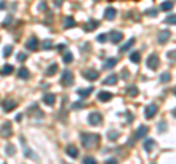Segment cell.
<instances>
[{
  "instance_id": "obj_31",
  "label": "cell",
  "mask_w": 176,
  "mask_h": 164,
  "mask_svg": "<svg viewBox=\"0 0 176 164\" xmlns=\"http://www.w3.org/2000/svg\"><path fill=\"white\" fill-rule=\"evenodd\" d=\"M170 78H172V76H170L169 72H163L162 75H160V82H163V84L164 82H169Z\"/></svg>"
},
{
  "instance_id": "obj_23",
  "label": "cell",
  "mask_w": 176,
  "mask_h": 164,
  "mask_svg": "<svg viewBox=\"0 0 176 164\" xmlns=\"http://www.w3.org/2000/svg\"><path fill=\"white\" fill-rule=\"evenodd\" d=\"M18 78H21V79L30 78V72H28L27 67H21V69H19L18 70Z\"/></svg>"
},
{
  "instance_id": "obj_50",
  "label": "cell",
  "mask_w": 176,
  "mask_h": 164,
  "mask_svg": "<svg viewBox=\"0 0 176 164\" xmlns=\"http://www.w3.org/2000/svg\"><path fill=\"white\" fill-rule=\"evenodd\" d=\"M5 6H6V3L5 2H0V9H3Z\"/></svg>"
},
{
  "instance_id": "obj_32",
  "label": "cell",
  "mask_w": 176,
  "mask_h": 164,
  "mask_svg": "<svg viewBox=\"0 0 176 164\" xmlns=\"http://www.w3.org/2000/svg\"><path fill=\"white\" fill-rule=\"evenodd\" d=\"M107 138H109L110 141H116L119 138V132H117V130H110L109 134H107Z\"/></svg>"
},
{
  "instance_id": "obj_41",
  "label": "cell",
  "mask_w": 176,
  "mask_h": 164,
  "mask_svg": "<svg viewBox=\"0 0 176 164\" xmlns=\"http://www.w3.org/2000/svg\"><path fill=\"white\" fill-rule=\"evenodd\" d=\"M157 129L158 130H160V132H164V130H166V122H160V123H158L157 125Z\"/></svg>"
},
{
  "instance_id": "obj_15",
  "label": "cell",
  "mask_w": 176,
  "mask_h": 164,
  "mask_svg": "<svg viewBox=\"0 0 176 164\" xmlns=\"http://www.w3.org/2000/svg\"><path fill=\"white\" fill-rule=\"evenodd\" d=\"M104 18L107 19V21H113L116 18V9L115 7H107L106 10H104Z\"/></svg>"
},
{
  "instance_id": "obj_20",
  "label": "cell",
  "mask_w": 176,
  "mask_h": 164,
  "mask_svg": "<svg viewBox=\"0 0 176 164\" xmlns=\"http://www.w3.org/2000/svg\"><path fill=\"white\" fill-rule=\"evenodd\" d=\"M91 92H92L91 86H90V88H79V90H78V95L81 98H85V97H88Z\"/></svg>"
},
{
  "instance_id": "obj_35",
  "label": "cell",
  "mask_w": 176,
  "mask_h": 164,
  "mask_svg": "<svg viewBox=\"0 0 176 164\" xmlns=\"http://www.w3.org/2000/svg\"><path fill=\"white\" fill-rule=\"evenodd\" d=\"M84 164H97V160L94 157H91V155H87L84 158Z\"/></svg>"
},
{
  "instance_id": "obj_42",
  "label": "cell",
  "mask_w": 176,
  "mask_h": 164,
  "mask_svg": "<svg viewBox=\"0 0 176 164\" xmlns=\"http://www.w3.org/2000/svg\"><path fill=\"white\" fill-rule=\"evenodd\" d=\"M167 57H169L170 60H176V50H172L167 53Z\"/></svg>"
},
{
  "instance_id": "obj_3",
  "label": "cell",
  "mask_w": 176,
  "mask_h": 164,
  "mask_svg": "<svg viewBox=\"0 0 176 164\" xmlns=\"http://www.w3.org/2000/svg\"><path fill=\"white\" fill-rule=\"evenodd\" d=\"M147 134H148V128H147V126H144V125H141L140 128H138V130L135 132L134 138H131V139H129V146L134 145V139H140V138H144Z\"/></svg>"
},
{
  "instance_id": "obj_9",
  "label": "cell",
  "mask_w": 176,
  "mask_h": 164,
  "mask_svg": "<svg viewBox=\"0 0 176 164\" xmlns=\"http://www.w3.org/2000/svg\"><path fill=\"white\" fill-rule=\"evenodd\" d=\"M157 106L156 104H150V106H147L145 107V111H144V114H145L147 119H153L154 116L157 114Z\"/></svg>"
},
{
  "instance_id": "obj_29",
  "label": "cell",
  "mask_w": 176,
  "mask_h": 164,
  "mask_svg": "<svg viewBox=\"0 0 176 164\" xmlns=\"http://www.w3.org/2000/svg\"><path fill=\"white\" fill-rule=\"evenodd\" d=\"M41 49L43 50H50V49H53V43L50 41V40H44L41 43Z\"/></svg>"
},
{
  "instance_id": "obj_34",
  "label": "cell",
  "mask_w": 176,
  "mask_h": 164,
  "mask_svg": "<svg viewBox=\"0 0 176 164\" xmlns=\"http://www.w3.org/2000/svg\"><path fill=\"white\" fill-rule=\"evenodd\" d=\"M5 151H6L7 155H13V154H15V146H13L12 144H7L6 148H5Z\"/></svg>"
},
{
  "instance_id": "obj_11",
  "label": "cell",
  "mask_w": 176,
  "mask_h": 164,
  "mask_svg": "<svg viewBox=\"0 0 176 164\" xmlns=\"http://www.w3.org/2000/svg\"><path fill=\"white\" fill-rule=\"evenodd\" d=\"M38 40H37L35 37H31L30 40L27 41V49L32 50V51H35V50H38Z\"/></svg>"
},
{
  "instance_id": "obj_40",
  "label": "cell",
  "mask_w": 176,
  "mask_h": 164,
  "mask_svg": "<svg viewBox=\"0 0 176 164\" xmlns=\"http://www.w3.org/2000/svg\"><path fill=\"white\" fill-rule=\"evenodd\" d=\"M97 41L98 43H106V41H107V35H106V34H100V35L97 37Z\"/></svg>"
},
{
  "instance_id": "obj_10",
  "label": "cell",
  "mask_w": 176,
  "mask_h": 164,
  "mask_svg": "<svg viewBox=\"0 0 176 164\" xmlns=\"http://www.w3.org/2000/svg\"><path fill=\"white\" fill-rule=\"evenodd\" d=\"M112 97H113V94H112V92H107V91L98 92V95H97L98 101H101V103H107V101H110Z\"/></svg>"
},
{
  "instance_id": "obj_49",
  "label": "cell",
  "mask_w": 176,
  "mask_h": 164,
  "mask_svg": "<svg viewBox=\"0 0 176 164\" xmlns=\"http://www.w3.org/2000/svg\"><path fill=\"white\" fill-rule=\"evenodd\" d=\"M21 119H22V114H18L16 117H15V120L16 122H21Z\"/></svg>"
},
{
  "instance_id": "obj_47",
  "label": "cell",
  "mask_w": 176,
  "mask_h": 164,
  "mask_svg": "<svg viewBox=\"0 0 176 164\" xmlns=\"http://www.w3.org/2000/svg\"><path fill=\"white\" fill-rule=\"evenodd\" d=\"M63 49H66V46H63V44H59V46H57V50H63Z\"/></svg>"
},
{
  "instance_id": "obj_22",
  "label": "cell",
  "mask_w": 176,
  "mask_h": 164,
  "mask_svg": "<svg viewBox=\"0 0 176 164\" xmlns=\"http://www.w3.org/2000/svg\"><path fill=\"white\" fill-rule=\"evenodd\" d=\"M63 26H65V28H72V26H75V19H73L72 16H66V18L63 19Z\"/></svg>"
},
{
  "instance_id": "obj_17",
  "label": "cell",
  "mask_w": 176,
  "mask_h": 164,
  "mask_svg": "<svg viewBox=\"0 0 176 164\" xmlns=\"http://www.w3.org/2000/svg\"><path fill=\"white\" fill-rule=\"evenodd\" d=\"M98 25H100V22H98V21H94V19H92V21H90V22H88L87 25H84V30L90 32V31H94V30H96Z\"/></svg>"
},
{
  "instance_id": "obj_26",
  "label": "cell",
  "mask_w": 176,
  "mask_h": 164,
  "mask_svg": "<svg viewBox=\"0 0 176 164\" xmlns=\"http://www.w3.org/2000/svg\"><path fill=\"white\" fill-rule=\"evenodd\" d=\"M13 72V66L12 65H5V66L0 69V73L2 75H10Z\"/></svg>"
},
{
  "instance_id": "obj_39",
  "label": "cell",
  "mask_w": 176,
  "mask_h": 164,
  "mask_svg": "<svg viewBox=\"0 0 176 164\" xmlns=\"http://www.w3.org/2000/svg\"><path fill=\"white\" fill-rule=\"evenodd\" d=\"M84 107V103L82 101H78V103H73L72 104V109L73 110H79V109H82Z\"/></svg>"
},
{
  "instance_id": "obj_38",
  "label": "cell",
  "mask_w": 176,
  "mask_h": 164,
  "mask_svg": "<svg viewBox=\"0 0 176 164\" xmlns=\"http://www.w3.org/2000/svg\"><path fill=\"white\" fill-rule=\"evenodd\" d=\"M147 15H148V16H151V18H154V16H157V9H148V10H147Z\"/></svg>"
},
{
  "instance_id": "obj_8",
  "label": "cell",
  "mask_w": 176,
  "mask_h": 164,
  "mask_svg": "<svg viewBox=\"0 0 176 164\" xmlns=\"http://www.w3.org/2000/svg\"><path fill=\"white\" fill-rule=\"evenodd\" d=\"M170 31L169 30H163V31H160L158 32V35H157V41L160 44H166L167 41H169V38H170Z\"/></svg>"
},
{
  "instance_id": "obj_1",
  "label": "cell",
  "mask_w": 176,
  "mask_h": 164,
  "mask_svg": "<svg viewBox=\"0 0 176 164\" xmlns=\"http://www.w3.org/2000/svg\"><path fill=\"white\" fill-rule=\"evenodd\" d=\"M100 135L97 134H81V142L85 148H94L100 142Z\"/></svg>"
},
{
  "instance_id": "obj_33",
  "label": "cell",
  "mask_w": 176,
  "mask_h": 164,
  "mask_svg": "<svg viewBox=\"0 0 176 164\" xmlns=\"http://www.w3.org/2000/svg\"><path fill=\"white\" fill-rule=\"evenodd\" d=\"M172 7H173V3H172V2H164V3H162L160 9H162V10H170Z\"/></svg>"
},
{
  "instance_id": "obj_14",
  "label": "cell",
  "mask_w": 176,
  "mask_h": 164,
  "mask_svg": "<svg viewBox=\"0 0 176 164\" xmlns=\"http://www.w3.org/2000/svg\"><path fill=\"white\" fill-rule=\"evenodd\" d=\"M66 154L69 155V157L76 158L79 155V151H78V148H76L75 145H68L66 146Z\"/></svg>"
},
{
  "instance_id": "obj_36",
  "label": "cell",
  "mask_w": 176,
  "mask_h": 164,
  "mask_svg": "<svg viewBox=\"0 0 176 164\" xmlns=\"http://www.w3.org/2000/svg\"><path fill=\"white\" fill-rule=\"evenodd\" d=\"M166 24H172V25H176V15H170L166 18Z\"/></svg>"
},
{
  "instance_id": "obj_16",
  "label": "cell",
  "mask_w": 176,
  "mask_h": 164,
  "mask_svg": "<svg viewBox=\"0 0 176 164\" xmlns=\"http://www.w3.org/2000/svg\"><path fill=\"white\" fill-rule=\"evenodd\" d=\"M43 101L47 104V106H53L56 103V95L55 94H46L44 97H43Z\"/></svg>"
},
{
  "instance_id": "obj_27",
  "label": "cell",
  "mask_w": 176,
  "mask_h": 164,
  "mask_svg": "<svg viewBox=\"0 0 176 164\" xmlns=\"http://www.w3.org/2000/svg\"><path fill=\"white\" fill-rule=\"evenodd\" d=\"M138 88L134 85H131V86H128V90H126V94L129 95V97H135V95H138Z\"/></svg>"
},
{
  "instance_id": "obj_43",
  "label": "cell",
  "mask_w": 176,
  "mask_h": 164,
  "mask_svg": "<svg viewBox=\"0 0 176 164\" xmlns=\"http://www.w3.org/2000/svg\"><path fill=\"white\" fill-rule=\"evenodd\" d=\"M16 59H18L19 62H24L25 59H27V54H24V53H18V56H16Z\"/></svg>"
},
{
  "instance_id": "obj_44",
  "label": "cell",
  "mask_w": 176,
  "mask_h": 164,
  "mask_svg": "<svg viewBox=\"0 0 176 164\" xmlns=\"http://www.w3.org/2000/svg\"><path fill=\"white\" fill-rule=\"evenodd\" d=\"M25 157H31V158H34V155H32V151H31V150H28L27 146H25Z\"/></svg>"
},
{
  "instance_id": "obj_30",
  "label": "cell",
  "mask_w": 176,
  "mask_h": 164,
  "mask_svg": "<svg viewBox=\"0 0 176 164\" xmlns=\"http://www.w3.org/2000/svg\"><path fill=\"white\" fill-rule=\"evenodd\" d=\"M73 60V54L71 51H65V54H63V62L65 63H71Z\"/></svg>"
},
{
  "instance_id": "obj_7",
  "label": "cell",
  "mask_w": 176,
  "mask_h": 164,
  "mask_svg": "<svg viewBox=\"0 0 176 164\" xmlns=\"http://www.w3.org/2000/svg\"><path fill=\"white\" fill-rule=\"evenodd\" d=\"M82 76H84L85 79H88V81H96V79H98L100 73H98L97 70H94V69H87V70L82 72Z\"/></svg>"
},
{
  "instance_id": "obj_25",
  "label": "cell",
  "mask_w": 176,
  "mask_h": 164,
  "mask_svg": "<svg viewBox=\"0 0 176 164\" xmlns=\"http://www.w3.org/2000/svg\"><path fill=\"white\" fill-rule=\"evenodd\" d=\"M154 144H156L154 139H145V141H144V150L150 152L153 148H154Z\"/></svg>"
},
{
  "instance_id": "obj_18",
  "label": "cell",
  "mask_w": 176,
  "mask_h": 164,
  "mask_svg": "<svg viewBox=\"0 0 176 164\" xmlns=\"http://www.w3.org/2000/svg\"><path fill=\"white\" fill-rule=\"evenodd\" d=\"M134 43H135V38H131L129 41H126V43H125V44H123V46L121 47V49H119V51H121V53H126L128 50H129L131 47H132V46H134Z\"/></svg>"
},
{
  "instance_id": "obj_13",
  "label": "cell",
  "mask_w": 176,
  "mask_h": 164,
  "mask_svg": "<svg viewBox=\"0 0 176 164\" xmlns=\"http://www.w3.org/2000/svg\"><path fill=\"white\" fill-rule=\"evenodd\" d=\"M110 40H112V43H121L122 40H123V34L122 32H119V31H113L112 34H110Z\"/></svg>"
},
{
  "instance_id": "obj_51",
  "label": "cell",
  "mask_w": 176,
  "mask_h": 164,
  "mask_svg": "<svg viewBox=\"0 0 176 164\" xmlns=\"http://www.w3.org/2000/svg\"><path fill=\"white\" fill-rule=\"evenodd\" d=\"M56 6H57V7L62 6V2H60V0H57V2H56Z\"/></svg>"
},
{
  "instance_id": "obj_46",
  "label": "cell",
  "mask_w": 176,
  "mask_h": 164,
  "mask_svg": "<svg viewBox=\"0 0 176 164\" xmlns=\"http://www.w3.org/2000/svg\"><path fill=\"white\" fill-rule=\"evenodd\" d=\"M10 19H12V16H7V18L5 19V26H6V25L9 24V22H10Z\"/></svg>"
},
{
  "instance_id": "obj_28",
  "label": "cell",
  "mask_w": 176,
  "mask_h": 164,
  "mask_svg": "<svg viewBox=\"0 0 176 164\" xmlns=\"http://www.w3.org/2000/svg\"><path fill=\"white\" fill-rule=\"evenodd\" d=\"M131 62L132 63H140V60H141V54L138 53V51H134V53H131Z\"/></svg>"
},
{
  "instance_id": "obj_24",
  "label": "cell",
  "mask_w": 176,
  "mask_h": 164,
  "mask_svg": "<svg viewBox=\"0 0 176 164\" xmlns=\"http://www.w3.org/2000/svg\"><path fill=\"white\" fill-rule=\"evenodd\" d=\"M57 69H59V66H57L56 63H53V65H50V66L47 67V70H46V75H47V76H51V75H55V73L57 72Z\"/></svg>"
},
{
  "instance_id": "obj_12",
  "label": "cell",
  "mask_w": 176,
  "mask_h": 164,
  "mask_svg": "<svg viewBox=\"0 0 176 164\" xmlns=\"http://www.w3.org/2000/svg\"><path fill=\"white\" fill-rule=\"evenodd\" d=\"M15 107H16V101H15V100L7 98L6 101L3 103V110H5V111H12Z\"/></svg>"
},
{
  "instance_id": "obj_2",
  "label": "cell",
  "mask_w": 176,
  "mask_h": 164,
  "mask_svg": "<svg viewBox=\"0 0 176 164\" xmlns=\"http://www.w3.org/2000/svg\"><path fill=\"white\" fill-rule=\"evenodd\" d=\"M88 123H90L91 126H98V125L103 123V116L100 114L98 111H92V113H90V116H88Z\"/></svg>"
},
{
  "instance_id": "obj_45",
  "label": "cell",
  "mask_w": 176,
  "mask_h": 164,
  "mask_svg": "<svg viewBox=\"0 0 176 164\" xmlns=\"http://www.w3.org/2000/svg\"><path fill=\"white\" fill-rule=\"evenodd\" d=\"M104 164H117V161H116L115 158H109V160H106Z\"/></svg>"
},
{
  "instance_id": "obj_53",
  "label": "cell",
  "mask_w": 176,
  "mask_h": 164,
  "mask_svg": "<svg viewBox=\"0 0 176 164\" xmlns=\"http://www.w3.org/2000/svg\"><path fill=\"white\" fill-rule=\"evenodd\" d=\"M173 92H175V94H176V88H175V90H173Z\"/></svg>"
},
{
  "instance_id": "obj_52",
  "label": "cell",
  "mask_w": 176,
  "mask_h": 164,
  "mask_svg": "<svg viewBox=\"0 0 176 164\" xmlns=\"http://www.w3.org/2000/svg\"><path fill=\"white\" fill-rule=\"evenodd\" d=\"M173 114H175V116H176V109H175V110H173Z\"/></svg>"
},
{
  "instance_id": "obj_5",
  "label": "cell",
  "mask_w": 176,
  "mask_h": 164,
  "mask_svg": "<svg viewBox=\"0 0 176 164\" xmlns=\"http://www.w3.org/2000/svg\"><path fill=\"white\" fill-rule=\"evenodd\" d=\"M160 65V59L157 54H150V57L147 59V67H150L153 70H156Z\"/></svg>"
},
{
  "instance_id": "obj_4",
  "label": "cell",
  "mask_w": 176,
  "mask_h": 164,
  "mask_svg": "<svg viewBox=\"0 0 176 164\" xmlns=\"http://www.w3.org/2000/svg\"><path fill=\"white\" fill-rule=\"evenodd\" d=\"M73 84V73L71 70H63L62 73V85L65 86H71Z\"/></svg>"
},
{
  "instance_id": "obj_21",
  "label": "cell",
  "mask_w": 176,
  "mask_h": 164,
  "mask_svg": "<svg viewBox=\"0 0 176 164\" xmlns=\"http://www.w3.org/2000/svg\"><path fill=\"white\" fill-rule=\"evenodd\" d=\"M116 63H117V59L116 57H110V59H107L104 62V69H112V67L116 66Z\"/></svg>"
},
{
  "instance_id": "obj_48",
  "label": "cell",
  "mask_w": 176,
  "mask_h": 164,
  "mask_svg": "<svg viewBox=\"0 0 176 164\" xmlns=\"http://www.w3.org/2000/svg\"><path fill=\"white\" fill-rule=\"evenodd\" d=\"M40 10H46V3H41V5H40Z\"/></svg>"
},
{
  "instance_id": "obj_6",
  "label": "cell",
  "mask_w": 176,
  "mask_h": 164,
  "mask_svg": "<svg viewBox=\"0 0 176 164\" xmlns=\"http://www.w3.org/2000/svg\"><path fill=\"white\" fill-rule=\"evenodd\" d=\"M10 135H12V125H10V122H6L0 128V136L2 138H9Z\"/></svg>"
},
{
  "instance_id": "obj_37",
  "label": "cell",
  "mask_w": 176,
  "mask_h": 164,
  "mask_svg": "<svg viewBox=\"0 0 176 164\" xmlns=\"http://www.w3.org/2000/svg\"><path fill=\"white\" fill-rule=\"evenodd\" d=\"M10 54H12V46H6L5 50H3V56H5V57H9Z\"/></svg>"
},
{
  "instance_id": "obj_19",
  "label": "cell",
  "mask_w": 176,
  "mask_h": 164,
  "mask_svg": "<svg viewBox=\"0 0 176 164\" xmlns=\"http://www.w3.org/2000/svg\"><path fill=\"white\" fill-rule=\"evenodd\" d=\"M116 82H117V76H116V75H109V76L103 81L104 85H116Z\"/></svg>"
}]
</instances>
